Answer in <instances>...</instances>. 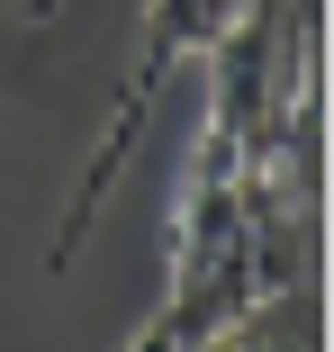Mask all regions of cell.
<instances>
[{"instance_id": "cell-1", "label": "cell", "mask_w": 334, "mask_h": 352, "mask_svg": "<svg viewBox=\"0 0 334 352\" xmlns=\"http://www.w3.org/2000/svg\"><path fill=\"white\" fill-rule=\"evenodd\" d=\"M244 10H253V0H145L136 45H126V73H118V100H109V126H100V145L82 154V181H73V199H63V217H54V253H45L54 271L82 253V235H91V217L109 208L118 172L136 163V145H145L163 91L190 73V63H208V45H217Z\"/></svg>"}, {"instance_id": "cell-2", "label": "cell", "mask_w": 334, "mask_h": 352, "mask_svg": "<svg viewBox=\"0 0 334 352\" xmlns=\"http://www.w3.org/2000/svg\"><path fill=\"white\" fill-rule=\"evenodd\" d=\"M190 352H316V298H307V280L280 289V298H262V307H244V316H226Z\"/></svg>"}, {"instance_id": "cell-3", "label": "cell", "mask_w": 334, "mask_h": 352, "mask_svg": "<svg viewBox=\"0 0 334 352\" xmlns=\"http://www.w3.org/2000/svg\"><path fill=\"white\" fill-rule=\"evenodd\" d=\"M0 10H10V19H27V28H45V19L63 10V0H0Z\"/></svg>"}]
</instances>
